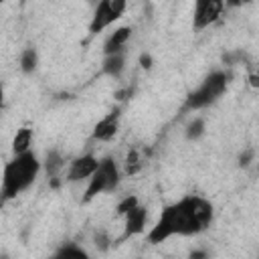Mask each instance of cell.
I'll list each match as a JSON object with an SVG mask.
<instances>
[{"instance_id":"6da1fadb","label":"cell","mask_w":259,"mask_h":259,"mask_svg":"<svg viewBox=\"0 0 259 259\" xmlns=\"http://www.w3.org/2000/svg\"><path fill=\"white\" fill-rule=\"evenodd\" d=\"M212 219H214V206L210 204V200L198 194L182 196L180 200L162 208L158 221L148 231V243L160 245L176 235L178 237L200 235L210 227Z\"/></svg>"},{"instance_id":"7a4b0ae2","label":"cell","mask_w":259,"mask_h":259,"mask_svg":"<svg viewBox=\"0 0 259 259\" xmlns=\"http://www.w3.org/2000/svg\"><path fill=\"white\" fill-rule=\"evenodd\" d=\"M42 168V162L38 160V156L30 150L26 154L14 156L2 172V202H8L12 198H16L20 192H24L26 188H30L38 176Z\"/></svg>"},{"instance_id":"3957f363","label":"cell","mask_w":259,"mask_h":259,"mask_svg":"<svg viewBox=\"0 0 259 259\" xmlns=\"http://www.w3.org/2000/svg\"><path fill=\"white\" fill-rule=\"evenodd\" d=\"M229 79L231 75L223 69H214L210 71L196 89H192L186 97H184V103H182V113L186 111H200L208 105H212L229 87Z\"/></svg>"},{"instance_id":"277c9868","label":"cell","mask_w":259,"mask_h":259,"mask_svg":"<svg viewBox=\"0 0 259 259\" xmlns=\"http://www.w3.org/2000/svg\"><path fill=\"white\" fill-rule=\"evenodd\" d=\"M119 178H121V170H119L115 158H111V156L101 158L97 172L87 182V188L83 192L81 202L87 204L93 198H97L99 194H103V192H113L119 186Z\"/></svg>"},{"instance_id":"5b68a950","label":"cell","mask_w":259,"mask_h":259,"mask_svg":"<svg viewBox=\"0 0 259 259\" xmlns=\"http://www.w3.org/2000/svg\"><path fill=\"white\" fill-rule=\"evenodd\" d=\"M125 8H127L125 0H101L95 6L93 16L89 20V36H95V34L103 32L105 28H109L115 20L121 18Z\"/></svg>"},{"instance_id":"8992f818","label":"cell","mask_w":259,"mask_h":259,"mask_svg":"<svg viewBox=\"0 0 259 259\" xmlns=\"http://www.w3.org/2000/svg\"><path fill=\"white\" fill-rule=\"evenodd\" d=\"M223 10H225V2L221 0H198L192 12V28L204 30L223 16Z\"/></svg>"},{"instance_id":"52a82bcc","label":"cell","mask_w":259,"mask_h":259,"mask_svg":"<svg viewBox=\"0 0 259 259\" xmlns=\"http://www.w3.org/2000/svg\"><path fill=\"white\" fill-rule=\"evenodd\" d=\"M99 162H101V160H99L97 156H93V154H81V156H77V158L69 164V168H67L65 182L75 184V182H81V180H89V178L97 172Z\"/></svg>"},{"instance_id":"ba28073f","label":"cell","mask_w":259,"mask_h":259,"mask_svg":"<svg viewBox=\"0 0 259 259\" xmlns=\"http://www.w3.org/2000/svg\"><path fill=\"white\" fill-rule=\"evenodd\" d=\"M119 117H121V107H113L107 115H103L95 123L93 132H91V138L95 142H109V140H113L117 130H119Z\"/></svg>"},{"instance_id":"9c48e42d","label":"cell","mask_w":259,"mask_h":259,"mask_svg":"<svg viewBox=\"0 0 259 259\" xmlns=\"http://www.w3.org/2000/svg\"><path fill=\"white\" fill-rule=\"evenodd\" d=\"M146 221H148V208L144 204L136 206L132 212H127L123 217V233H121V241L130 239V237H136V235H142L144 229H146Z\"/></svg>"},{"instance_id":"30bf717a","label":"cell","mask_w":259,"mask_h":259,"mask_svg":"<svg viewBox=\"0 0 259 259\" xmlns=\"http://www.w3.org/2000/svg\"><path fill=\"white\" fill-rule=\"evenodd\" d=\"M132 26H117L103 42V57L107 55H117V53H125V45L132 38Z\"/></svg>"},{"instance_id":"8fae6325","label":"cell","mask_w":259,"mask_h":259,"mask_svg":"<svg viewBox=\"0 0 259 259\" xmlns=\"http://www.w3.org/2000/svg\"><path fill=\"white\" fill-rule=\"evenodd\" d=\"M123 69H125V53L107 55L101 61V75H105V77L117 79V77H121Z\"/></svg>"},{"instance_id":"7c38bea8","label":"cell","mask_w":259,"mask_h":259,"mask_svg":"<svg viewBox=\"0 0 259 259\" xmlns=\"http://www.w3.org/2000/svg\"><path fill=\"white\" fill-rule=\"evenodd\" d=\"M32 138H34V134H32L30 127H26V125L18 127L16 134H14V138H12V154H14V156H20V154L30 152Z\"/></svg>"},{"instance_id":"4fadbf2b","label":"cell","mask_w":259,"mask_h":259,"mask_svg":"<svg viewBox=\"0 0 259 259\" xmlns=\"http://www.w3.org/2000/svg\"><path fill=\"white\" fill-rule=\"evenodd\" d=\"M42 166H45V172H47L49 180H55V178H59V174H61L63 168H65V158L61 156L59 150H49V152L45 154Z\"/></svg>"},{"instance_id":"5bb4252c","label":"cell","mask_w":259,"mask_h":259,"mask_svg":"<svg viewBox=\"0 0 259 259\" xmlns=\"http://www.w3.org/2000/svg\"><path fill=\"white\" fill-rule=\"evenodd\" d=\"M18 65H20V71L24 75H32L38 67V53L34 47H26L22 53H20V59H18Z\"/></svg>"},{"instance_id":"9a60e30c","label":"cell","mask_w":259,"mask_h":259,"mask_svg":"<svg viewBox=\"0 0 259 259\" xmlns=\"http://www.w3.org/2000/svg\"><path fill=\"white\" fill-rule=\"evenodd\" d=\"M144 162H142V156H140V150L138 148H130L127 154H125V160H123V174L125 176H136L140 174Z\"/></svg>"},{"instance_id":"2e32d148","label":"cell","mask_w":259,"mask_h":259,"mask_svg":"<svg viewBox=\"0 0 259 259\" xmlns=\"http://www.w3.org/2000/svg\"><path fill=\"white\" fill-rule=\"evenodd\" d=\"M51 259H89V253L75 243H65Z\"/></svg>"},{"instance_id":"e0dca14e","label":"cell","mask_w":259,"mask_h":259,"mask_svg":"<svg viewBox=\"0 0 259 259\" xmlns=\"http://www.w3.org/2000/svg\"><path fill=\"white\" fill-rule=\"evenodd\" d=\"M204 130H206L204 119L196 115V117H192V119L186 123V127H184V136H186L188 142H196V140H200V138L204 136Z\"/></svg>"},{"instance_id":"ac0fdd59","label":"cell","mask_w":259,"mask_h":259,"mask_svg":"<svg viewBox=\"0 0 259 259\" xmlns=\"http://www.w3.org/2000/svg\"><path fill=\"white\" fill-rule=\"evenodd\" d=\"M136 206H140V198H138L136 194H127V196H123V198L115 204V214H117V217H125V214L132 212Z\"/></svg>"},{"instance_id":"d6986e66","label":"cell","mask_w":259,"mask_h":259,"mask_svg":"<svg viewBox=\"0 0 259 259\" xmlns=\"http://www.w3.org/2000/svg\"><path fill=\"white\" fill-rule=\"evenodd\" d=\"M93 245H95L97 251L105 253V251H109V247L113 245V241H111V237H109V233L105 229H95L93 231Z\"/></svg>"},{"instance_id":"ffe728a7","label":"cell","mask_w":259,"mask_h":259,"mask_svg":"<svg viewBox=\"0 0 259 259\" xmlns=\"http://www.w3.org/2000/svg\"><path fill=\"white\" fill-rule=\"evenodd\" d=\"M253 158H255V150H253V148H245V150L239 154L237 162H239V166H241V168H247V166L253 162Z\"/></svg>"},{"instance_id":"44dd1931","label":"cell","mask_w":259,"mask_h":259,"mask_svg":"<svg viewBox=\"0 0 259 259\" xmlns=\"http://www.w3.org/2000/svg\"><path fill=\"white\" fill-rule=\"evenodd\" d=\"M140 67L146 69V71H150V69L154 67V57H152L150 53H142V55H140Z\"/></svg>"},{"instance_id":"7402d4cb","label":"cell","mask_w":259,"mask_h":259,"mask_svg":"<svg viewBox=\"0 0 259 259\" xmlns=\"http://www.w3.org/2000/svg\"><path fill=\"white\" fill-rule=\"evenodd\" d=\"M188 259H210V255L206 249H194L188 253Z\"/></svg>"},{"instance_id":"603a6c76","label":"cell","mask_w":259,"mask_h":259,"mask_svg":"<svg viewBox=\"0 0 259 259\" xmlns=\"http://www.w3.org/2000/svg\"><path fill=\"white\" fill-rule=\"evenodd\" d=\"M127 97H132V89H119V91H115V99L117 101H123Z\"/></svg>"},{"instance_id":"cb8c5ba5","label":"cell","mask_w":259,"mask_h":259,"mask_svg":"<svg viewBox=\"0 0 259 259\" xmlns=\"http://www.w3.org/2000/svg\"><path fill=\"white\" fill-rule=\"evenodd\" d=\"M249 83H251V87H259V75H257V73H251Z\"/></svg>"},{"instance_id":"d4e9b609","label":"cell","mask_w":259,"mask_h":259,"mask_svg":"<svg viewBox=\"0 0 259 259\" xmlns=\"http://www.w3.org/2000/svg\"><path fill=\"white\" fill-rule=\"evenodd\" d=\"M0 259H10V255H8V251H2V253H0Z\"/></svg>"},{"instance_id":"484cf974","label":"cell","mask_w":259,"mask_h":259,"mask_svg":"<svg viewBox=\"0 0 259 259\" xmlns=\"http://www.w3.org/2000/svg\"><path fill=\"white\" fill-rule=\"evenodd\" d=\"M255 73H257V75H259V69H257V71H255Z\"/></svg>"}]
</instances>
